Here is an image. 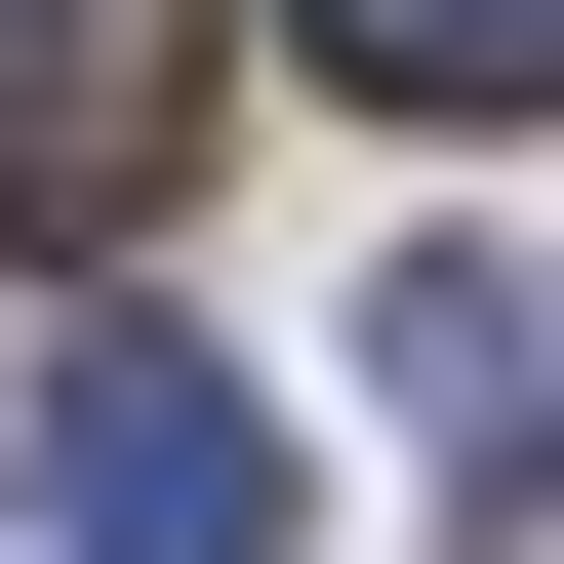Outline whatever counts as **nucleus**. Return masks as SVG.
Segmentation results:
<instances>
[{
  "mask_svg": "<svg viewBox=\"0 0 564 564\" xmlns=\"http://www.w3.org/2000/svg\"><path fill=\"white\" fill-rule=\"evenodd\" d=\"M0 484H41V564H282V484H323V444H282L202 323H82V364L0 403Z\"/></svg>",
  "mask_w": 564,
  "mask_h": 564,
  "instance_id": "nucleus-1",
  "label": "nucleus"
},
{
  "mask_svg": "<svg viewBox=\"0 0 564 564\" xmlns=\"http://www.w3.org/2000/svg\"><path fill=\"white\" fill-rule=\"evenodd\" d=\"M0 202L41 242H162L202 202V0H0Z\"/></svg>",
  "mask_w": 564,
  "mask_h": 564,
  "instance_id": "nucleus-2",
  "label": "nucleus"
},
{
  "mask_svg": "<svg viewBox=\"0 0 564 564\" xmlns=\"http://www.w3.org/2000/svg\"><path fill=\"white\" fill-rule=\"evenodd\" d=\"M364 364H403V444H444V484H524V282H484V242H444V282H403Z\"/></svg>",
  "mask_w": 564,
  "mask_h": 564,
  "instance_id": "nucleus-3",
  "label": "nucleus"
},
{
  "mask_svg": "<svg viewBox=\"0 0 564 564\" xmlns=\"http://www.w3.org/2000/svg\"><path fill=\"white\" fill-rule=\"evenodd\" d=\"M323 82H364V121H524L564 41H524V0H323Z\"/></svg>",
  "mask_w": 564,
  "mask_h": 564,
  "instance_id": "nucleus-4",
  "label": "nucleus"
}]
</instances>
